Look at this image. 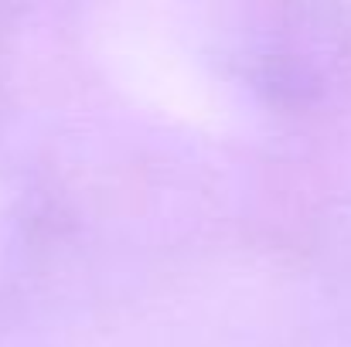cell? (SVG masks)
Masks as SVG:
<instances>
[]
</instances>
